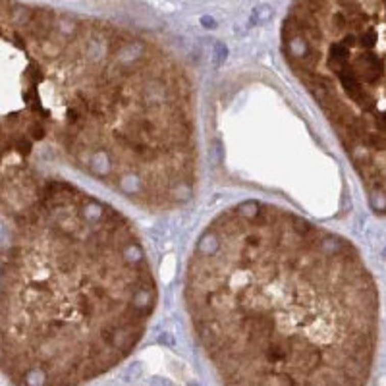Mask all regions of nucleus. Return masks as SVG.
<instances>
[{"mask_svg":"<svg viewBox=\"0 0 386 386\" xmlns=\"http://www.w3.org/2000/svg\"><path fill=\"white\" fill-rule=\"evenodd\" d=\"M39 41L51 141L66 162L143 211L195 197L199 141L185 68L153 39L56 12Z\"/></svg>","mask_w":386,"mask_h":386,"instance_id":"7ed1b4c3","label":"nucleus"},{"mask_svg":"<svg viewBox=\"0 0 386 386\" xmlns=\"http://www.w3.org/2000/svg\"><path fill=\"white\" fill-rule=\"evenodd\" d=\"M0 246V369L14 386H85L120 365L157 309L139 232L110 203L44 178Z\"/></svg>","mask_w":386,"mask_h":386,"instance_id":"f03ea898","label":"nucleus"},{"mask_svg":"<svg viewBox=\"0 0 386 386\" xmlns=\"http://www.w3.org/2000/svg\"><path fill=\"white\" fill-rule=\"evenodd\" d=\"M282 53L386 216V0H292Z\"/></svg>","mask_w":386,"mask_h":386,"instance_id":"20e7f679","label":"nucleus"},{"mask_svg":"<svg viewBox=\"0 0 386 386\" xmlns=\"http://www.w3.org/2000/svg\"><path fill=\"white\" fill-rule=\"evenodd\" d=\"M184 299L220 386H365L380 298L348 237L284 207L242 201L205 226Z\"/></svg>","mask_w":386,"mask_h":386,"instance_id":"f257e3e1","label":"nucleus"}]
</instances>
